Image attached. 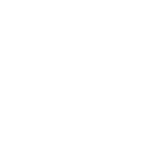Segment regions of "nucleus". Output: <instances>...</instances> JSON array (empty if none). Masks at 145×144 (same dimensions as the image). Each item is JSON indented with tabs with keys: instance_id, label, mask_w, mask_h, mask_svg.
<instances>
[]
</instances>
